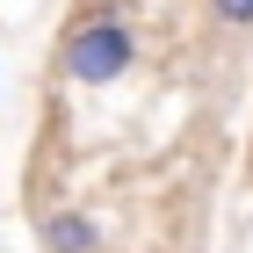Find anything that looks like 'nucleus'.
Masks as SVG:
<instances>
[{
	"instance_id": "2",
	"label": "nucleus",
	"mask_w": 253,
	"mask_h": 253,
	"mask_svg": "<svg viewBox=\"0 0 253 253\" xmlns=\"http://www.w3.org/2000/svg\"><path fill=\"white\" fill-rule=\"evenodd\" d=\"M37 239H43V253H101V224L87 210H51L37 224Z\"/></svg>"
},
{
	"instance_id": "1",
	"label": "nucleus",
	"mask_w": 253,
	"mask_h": 253,
	"mask_svg": "<svg viewBox=\"0 0 253 253\" xmlns=\"http://www.w3.org/2000/svg\"><path fill=\"white\" fill-rule=\"evenodd\" d=\"M137 58V29L123 7H94V15H80L73 29H65L58 43V73L73 80V87H109V80H123Z\"/></svg>"
},
{
	"instance_id": "3",
	"label": "nucleus",
	"mask_w": 253,
	"mask_h": 253,
	"mask_svg": "<svg viewBox=\"0 0 253 253\" xmlns=\"http://www.w3.org/2000/svg\"><path fill=\"white\" fill-rule=\"evenodd\" d=\"M210 15L224 22V29H246V22H253V0H210Z\"/></svg>"
}]
</instances>
